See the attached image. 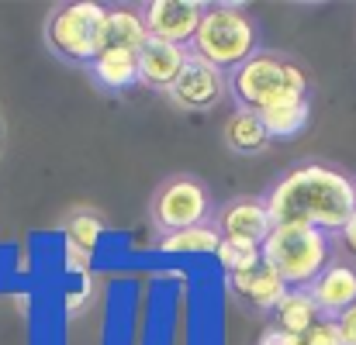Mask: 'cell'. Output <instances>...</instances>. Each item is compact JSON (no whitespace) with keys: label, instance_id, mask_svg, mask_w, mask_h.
<instances>
[{"label":"cell","instance_id":"15","mask_svg":"<svg viewBox=\"0 0 356 345\" xmlns=\"http://www.w3.org/2000/svg\"><path fill=\"white\" fill-rule=\"evenodd\" d=\"M222 142L229 145V152L236 155H259L270 149V135L263 128V121L256 111H245V108H236L232 115L225 117L222 124Z\"/></svg>","mask_w":356,"mask_h":345},{"label":"cell","instance_id":"8","mask_svg":"<svg viewBox=\"0 0 356 345\" xmlns=\"http://www.w3.org/2000/svg\"><path fill=\"white\" fill-rule=\"evenodd\" d=\"M225 97H229V73L215 69L197 56H187L177 83L166 90V101L180 111H211Z\"/></svg>","mask_w":356,"mask_h":345},{"label":"cell","instance_id":"9","mask_svg":"<svg viewBox=\"0 0 356 345\" xmlns=\"http://www.w3.org/2000/svg\"><path fill=\"white\" fill-rule=\"evenodd\" d=\"M259 121L270 135V142H291L298 138L308 121H312V83H308V73L301 69L270 104H263L259 111Z\"/></svg>","mask_w":356,"mask_h":345},{"label":"cell","instance_id":"13","mask_svg":"<svg viewBox=\"0 0 356 345\" xmlns=\"http://www.w3.org/2000/svg\"><path fill=\"white\" fill-rule=\"evenodd\" d=\"M90 80L108 90V94H124L131 87H138V52H124V49H104L87 62Z\"/></svg>","mask_w":356,"mask_h":345},{"label":"cell","instance_id":"5","mask_svg":"<svg viewBox=\"0 0 356 345\" xmlns=\"http://www.w3.org/2000/svg\"><path fill=\"white\" fill-rule=\"evenodd\" d=\"M211 211H215L211 190L194 173H173V176H166L156 187L152 204H149V218L159 228V238L211 221Z\"/></svg>","mask_w":356,"mask_h":345},{"label":"cell","instance_id":"20","mask_svg":"<svg viewBox=\"0 0 356 345\" xmlns=\"http://www.w3.org/2000/svg\"><path fill=\"white\" fill-rule=\"evenodd\" d=\"M215 255H218V262L225 266V273H229V276L249 273L252 266H259V262H263L259 249H252V245H236V242H222Z\"/></svg>","mask_w":356,"mask_h":345},{"label":"cell","instance_id":"7","mask_svg":"<svg viewBox=\"0 0 356 345\" xmlns=\"http://www.w3.org/2000/svg\"><path fill=\"white\" fill-rule=\"evenodd\" d=\"M135 7L142 14L149 38L166 42V45H180V49H191L197 24L204 17L201 0H149V3H135Z\"/></svg>","mask_w":356,"mask_h":345},{"label":"cell","instance_id":"17","mask_svg":"<svg viewBox=\"0 0 356 345\" xmlns=\"http://www.w3.org/2000/svg\"><path fill=\"white\" fill-rule=\"evenodd\" d=\"M270 321H273V328L284 332V335H301V332H308L315 321H322V314H318L315 301L308 297V290H287L284 301L270 311Z\"/></svg>","mask_w":356,"mask_h":345},{"label":"cell","instance_id":"2","mask_svg":"<svg viewBox=\"0 0 356 345\" xmlns=\"http://www.w3.org/2000/svg\"><path fill=\"white\" fill-rule=\"evenodd\" d=\"M259 49H263L259 24L249 17L242 3H204V17L191 42V56L211 62L222 73H232Z\"/></svg>","mask_w":356,"mask_h":345},{"label":"cell","instance_id":"1","mask_svg":"<svg viewBox=\"0 0 356 345\" xmlns=\"http://www.w3.org/2000/svg\"><path fill=\"white\" fill-rule=\"evenodd\" d=\"M263 201L273 225H305L339 235L353 214L356 183L329 162H301L287 169Z\"/></svg>","mask_w":356,"mask_h":345},{"label":"cell","instance_id":"12","mask_svg":"<svg viewBox=\"0 0 356 345\" xmlns=\"http://www.w3.org/2000/svg\"><path fill=\"white\" fill-rule=\"evenodd\" d=\"M187 56H191V49H180V45H166V42L149 38L142 45V52H138V83L149 87V90L166 94L177 83Z\"/></svg>","mask_w":356,"mask_h":345},{"label":"cell","instance_id":"3","mask_svg":"<svg viewBox=\"0 0 356 345\" xmlns=\"http://www.w3.org/2000/svg\"><path fill=\"white\" fill-rule=\"evenodd\" d=\"M259 255L287 283V290H308L332 262V235L305 225H273L259 245Z\"/></svg>","mask_w":356,"mask_h":345},{"label":"cell","instance_id":"18","mask_svg":"<svg viewBox=\"0 0 356 345\" xmlns=\"http://www.w3.org/2000/svg\"><path fill=\"white\" fill-rule=\"evenodd\" d=\"M222 245V235L215 228V221H204L197 228L177 231V235H163L159 238V252H170V255H194V252H218Z\"/></svg>","mask_w":356,"mask_h":345},{"label":"cell","instance_id":"16","mask_svg":"<svg viewBox=\"0 0 356 345\" xmlns=\"http://www.w3.org/2000/svg\"><path fill=\"white\" fill-rule=\"evenodd\" d=\"M145 42H149V31H145V24H142L138 7H131V3L108 7V17H104V49L142 52ZM104 49H101V52H104Z\"/></svg>","mask_w":356,"mask_h":345},{"label":"cell","instance_id":"10","mask_svg":"<svg viewBox=\"0 0 356 345\" xmlns=\"http://www.w3.org/2000/svg\"><path fill=\"white\" fill-rule=\"evenodd\" d=\"M211 221H215V228L222 235V242L252 245V249H259L266 242L270 228H273L263 197H236V201L222 204Z\"/></svg>","mask_w":356,"mask_h":345},{"label":"cell","instance_id":"6","mask_svg":"<svg viewBox=\"0 0 356 345\" xmlns=\"http://www.w3.org/2000/svg\"><path fill=\"white\" fill-rule=\"evenodd\" d=\"M301 73V66L280 52L259 49L252 59H245L238 69L229 73V97L236 101V108L245 111H259L263 104H270L294 76Z\"/></svg>","mask_w":356,"mask_h":345},{"label":"cell","instance_id":"4","mask_svg":"<svg viewBox=\"0 0 356 345\" xmlns=\"http://www.w3.org/2000/svg\"><path fill=\"white\" fill-rule=\"evenodd\" d=\"M104 17L108 3L97 0H73L56 3L45 17V45L56 59L70 66H83L104 49Z\"/></svg>","mask_w":356,"mask_h":345},{"label":"cell","instance_id":"19","mask_svg":"<svg viewBox=\"0 0 356 345\" xmlns=\"http://www.w3.org/2000/svg\"><path fill=\"white\" fill-rule=\"evenodd\" d=\"M101 235H104L101 218H94V214H87V211H76V214L66 221V245L80 249V252L90 255V259H94V249H97Z\"/></svg>","mask_w":356,"mask_h":345},{"label":"cell","instance_id":"11","mask_svg":"<svg viewBox=\"0 0 356 345\" xmlns=\"http://www.w3.org/2000/svg\"><path fill=\"white\" fill-rule=\"evenodd\" d=\"M308 297L325 321H336L346 308L356 304V269L346 262H329L325 273L308 287Z\"/></svg>","mask_w":356,"mask_h":345},{"label":"cell","instance_id":"22","mask_svg":"<svg viewBox=\"0 0 356 345\" xmlns=\"http://www.w3.org/2000/svg\"><path fill=\"white\" fill-rule=\"evenodd\" d=\"M339 238H343V245L350 249L356 255V204H353V214H350V221H346V228L339 231Z\"/></svg>","mask_w":356,"mask_h":345},{"label":"cell","instance_id":"21","mask_svg":"<svg viewBox=\"0 0 356 345\" xmlns=\"http://www.w3.org/2000/svg\"><path fill=\"white\" fill-rule=\"evenodd\" d=\"M336 332H339V342L343 345H356V304L346 308V311L336 318Z\"/></svg>","mask_w":356,"mask_h":345},{"label":"cell","instance_id":"14","mask_svg":"<svg viewBox=\"0 0 356 345\" xmlns=\"http://www.w3.org/2000/svg\"><path fill=\"white\" fill-rule=\"evenodd\" d=\"M229 280H232L236 294H242V301H249L252 308H259V311H266V314H270V311L284 301V294H287V283H284L266 262L252 266L249 273L229 276Z\"/></svg>","mask_w":356,"mask_h":345}]
</instances>
